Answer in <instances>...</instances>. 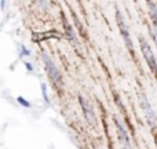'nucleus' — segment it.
<instances>
[{
	"mask_svg": "<svg viewBox=\"0 0 157 149\" xmlns=\"http://www.w3.org/2000/svg\"><path fill=\"white\" fill-rule=\"evenodd\" d=\"M139 43H141V49H142V53H144V57L146 58V61L149 62L150 68L155 71L156 69V60H155V54H153L152 49H150V46L146 43V40H145L144 37H139Z\"/></svg>",
	"mask_w": 157,
	"mask_h": 149,
	"instance_id": "nucleus-1",
	"label": "nucleus"
},
{
	"mask_svg": "<svg viewBox=\"0 0 157 149\" xmlns=\"http://www.w3.org/2000/svg\"><path fill=\"white\" fill-rule=\"evenodd\" d=\"M43 61H44V65H46V68H47V71H48L50 76H51V79L55 81V83H58V81L61 80V75H59V72H58L55 64L52 62L51 58H50L46 53L43 54Z\"/></svg>",
	"mask_w": 157,
	"mask_h": 149,
	"instance_id": "nucleus-2",
	"label": "nucleus"
},
{
	"mask_svg": "<svg viewBox=\"0 0 157 149\" xmlns=\"http://www.w3.org/2000/svg\"><path fill=\"white\" fill-rule=\"evenodd\" d=\"M116 17H117V24H119L120 32H121V36H123V39H124L125 44H127V47H128V49H130V50H132V41H131L130 33H128V29H127V25L124 24V19H123L121 14H120L119 11H117Z\"/></svg>",
	"mask_w": 157,
	"mask_h": 149,
	"instance_id": "nucleus-3",
	"label": "nucleus"
},
{
	"mask_svg": "<svg viewBox=\"0 0 157 149\" xmlns=\"http://www.w3.org/2000/svg\"><path fill=\"white\" fill-rule=\"evenodd\" d=\"M114 122H116V126H117V130H119V135H120V141H121V145L124 149H131V145H130V138L127 135V131H125L124 126L121 124L117 117H114Z\"/></svg>",
	"mask_w": 157,
	"mask_h": 149,
	"instance_id": "nucleus-4",
	"label": "nucleus"
},
{
	"mask_svg": "<svg viewBox=\"0 0 157 149\" xmlns=\"http://www.w3.org/2000/svg\"><path fill=\"white\" fill-rule=\"evenodd\" d=\"M139 102H141V106H142V109H144L146 117L149 119V123L153 126L155 124V111L152 109V105L149 104V101H147L146 97H141L139 98Z\"/></svg>",
	"mask_w": 157,
	"mask_h": 149,
	"instance_id": "nucleus-5",
	"label": "nucleus"
},
{
	"mask_svg": "<svg viewBox=\"0 0 157 149\" xmlns=\"http://www.w3.org/2000/svg\"><path fill=\"white\" fill-rule=\"evenodd\" d=\"M78 101H80V104H81V108H83L84 116H86V119H87V122H88V124L95 126V116H94V113H92L91 108L88 106V104H87L86 101H84V98H83V97L78 98Z\"/></svg>",
	"mask_w": 157,
	"mask_h": 149,
	"instance_id": "nucleus-6",
	"label": "nucleus"
},
{
	"mask_svg": "<svg viewBox=\"0 0 157 149\" xmlns=\"http://www.w3.org/2000/svg\"><path fill=\"white\" fill-rule=\"evenodd\" d=\"M41 94H43V100L48 104V95H47V90H46V84L41 83Z\"/></svg>",
	"mask_w": 157,
	"mask_h": 149,
	"instance_id": "nucleus-7",
	"label": "nucleus"
},
{
	"mask_svg": "<svg viewBox=\"0 0 157 149\" xmlns=\"http://www.w3.org/2000/svg\"><path fill=\"white\" fill-rule=\"evenodd\" d=\"M149 6H150V8H152V10H150L152 11V19H153V22H156V4L150 2Z\"/></svg>",
	"mask_w": 157,
	"mask_h": 149,
	"instance_id": "nucleus-8",
	"label": "nucleus"
},
{
	"mask_svg": "<svg viewBox=\"0 0 157 149\" xmlns=\"http://www.w3.org/2000/svg\"><path fill=\"white\" fill-rule=\"evenodd\" d=\"M17 101H18V102L21 104L22 106H26V108H30V104L26 100H24V98H22V97H18V98H17Z\"/></svg>",
	"mask_w": 157,
	"mask_h": 149,
	"instance_id": "nucleus-9",
	"label": "nucleus"
},
{
	"mask_svg": "<svg viewBox=\"0 0 157 149\" xmlns=\"http://www.w3.org/2000/svg\"><path fill=\"white\" fill-rule=\"evenodd\" d=\"M21 55H29V50L25 49V47H22V54Z\"/></svg>",
	"mask_w": 157,
	"mask_h": 149,
	"instance_id": "nucleus-10",
	"label": "nucleus"
},
{
	"mask_svg": "<svg viewBox=\"0 0 157 149\" xmlns=\"http://www.w3.org/2000/svg\"><path fill=\"white\" fill-rule=\"evenodd\" d=\"M25 65H26V68L29 69V71H32V65H30V64H25Z\"/></svg>",
	"mask_w": 157,
	"mask_h": 149,
	"instance_id": "nucleus-11",
	"label": "nucleus"
},
{
	"mask_svg": "<svg viewBox=\"0 0 157 149\" xmlns=\"http://www.w3.org/2000/svg\"><path fill=\"white\" fill-rule=\"evenodd\" d=\"M4 6H6V2H0V7L4 8Z\"/></svg>",
	"mask_w": 157,
	"mask_h": 149,
	"instance_id": "nucleus-12",
	"label": "nucleus"
}]
</instances>
